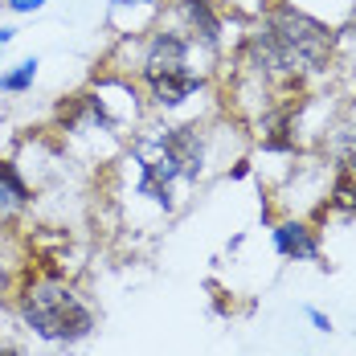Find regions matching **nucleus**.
<instances>
[{"label": "nucleus", "mask_w": 356, "mask_h": 356, "mask_svg": "<svg viewBox=\"0 0 356 356\" xmlns=\"http://www.w3.org/2000/svg\"><path fill=\"white\" fill-rule=\"evenodd\" d=\"M340 49V29L295 0H275L254 29L242 37V74L270 86L279 99H299L312 78H320Z\"/></svg>", "instance_id": "nucleus-1"}, {"label": "nucleus", "mask_w": 356, "mask_h": 356, "mask_svg": "<svg viewBox=\"0 0 356 356\" xmlns=\"http://www.w3.org/2000/svg\"><path fill=\"white\" fill-rule=\"evenodd\" d=\"M13 307L21 323L45 344H78L95 332V307L90 299L49 262H29L21 266L17 286H13Z\"/></svg>", "instance_id": "nucleus-2"}, {"label": "nucleus", "mask_w": 356, "mask_h": 356, "mask_svg": "<svg viewBox=\"0 0 356 356\" xmlns=\"http://www.w3.org/2000/svg\"><path fill=\"white\" fill-rule=\"evenodd\" d=\"M193 49H197V41L188 37L184 25H156L152 33L143 37L140 78L152 82V78H164V74L193 70Z\"/></svg>", "instance_id": "nucleus-3"}, {"label": "nucleus", "mask_w": 356, "mask_h": 356, "mask_svg": "<svg viewBox=\"0 0 356 356\" xmlns=\"http://www.w3.org/2000/svg\"><path fill=\"white\" fill-rule=\"evenodd\" d=\"M270 246L283 262H316V266H327L323 262V238L320 225L307 221V217H275L270 221Z\"/></svg>", "instance_id": "nucleus-4"}, {"label": "nucleus", "mask_w": 356, "mask_h": 356, "mask_svg": "<svg viewBox=\"0 0 356 356\" xmlns=\"http://www.w3.org/2000/svg\"><path fill=\"white\" fill-rule=\"evenodd\" d=\"M160 143L177 156L184 180H201L205 177V160H209V131L201 123H177V127H164Z\"/></svg>", "instance_id": "nucleus-5"}, {"label": "nucleus", "mask_w": 356, "mask_h": 356, "mask_svg": "<svg viewBox=\"0 0 356 356\" xmlns=\"http://www.w3.org/2000/svg\"><path fill=\"white\" fill-rule=\"evenodd\" d=\"M323 152H327L332 172H353L356 177V103L327 127Z\"/></svg>", "instance_id": "nucleus-6"}, {"label": "nucleus", "mask_w": 356, "mask_h": 356, "mask_svg": "<svg viewBox=\"0 0 356 356\" xmlns=\"http://www.w3.org/2000/svg\"><path fill=\"white\" fill-rule=\"evenodd\" d=\"M147 86V95H152V103L160 111H177L184 107L188 99H197L201 95V86H205V78L197 70H184V74H164V78H152V82H143Z\"/></svg>", "instance_id": "nucleus-7"}, {"label": "nucleus", "mask_w": 356, "mask_h": 356, "mask_svg": "<svg viewBox=\"0 0 356 356\" xmlns=\"http://www.w3.org/2000/svg\"><path fill=\"white\" fill-rule=\"evenodd\" d=\"M29 201H33V188L21 177V168L13 160H0V225L13 221L21 209H29Z\"/></svg>", "instance_id": "nucleus-8"}, {"label": "nucleus", "mask_w": 356, "mask_h": 356, "mask_svg": "<svg viewBox=\"0 0 356 356\" xmlns=\"http://www.w3.org/2000/svg\"><path fill=\"white\" fill-rule=\"evenodd\" d=\"M323 213H340V217H356V177L353 172H332L327 197H323Z\"/></svg>", "instance_id": "nucleus-9"}, {"label": "nucleus", "mask_w": 356, "mask_h": 356, "mask_svg": "<svg viewBox=\"0 0 356 356\" xmlns=\"http://www.w3.org/2000/svg\"><path fill=\"white\" fill-rule=\"evenodd\" d=\"M37 66H41L37 58H25V62H17L13 70L0 74V90H4V95H25V90H33Z\"/></svg>", "instance_id": "nucleus-10"}, {"label": "nucleus", "mask_w": 356, "mask_h": 356, "mask_svg": "<svg viewBox=\"0 0 356 356\" xmlns=\"http://www.w3.org/2000/svg\"><path fill=\"white\" fill-rule=\"evenodd\" d=\"M17 275H21V270H17V266H13V262H8V258L0 254V307H4L8 299H13V286H17Z\"/></svg>", "instance_id": "nucleus-11"}, {"label": "nucleus", "mask_w": 356, "mask_h": 356, "mask_svg": "<svg viewBox=\"0 0 356 356\" xmlns=\"http://www.w3.org/2000/svg\"><path fill=\"white\" fill-rule=\"evenodd\" d=\"M303 316H307V323H312V327H316L320 336H332V332H336V323H332V316H327L323 307H316V303H307V307H303Z\"/></svg>", "instance_id": "nucleus-12"}, {"label": "nucleus", "mask_w": 356, "mask_h": 356, "mask_svg": "<svg viewBox=\"0 0 356 356\" xmlns=\"http://www.w3.org/2000/svg\"><path fill=\"white\" fill-rule=\"evenodd\" d=\"M4 8H8V13H17V17H33V13L45 8V0H4Z\"/></svg>", "instance_id": "nucleus-13"}, {"label": "nucleus", "mask_w": 356, "mask_h": 356, "mask_svg": "<svg viewBox=\"0 0 356 356\" xmlns=\"http://www.w3.org/2000/svg\"><path fill=\"white\" fill-rule=\"evenodd\" d=\"M115 8H147L156 17L160 13V0H115Z\"/></svg>", "instance_id": "nucleus-14"}, {"label": "nucleus", "mask_w": 356, "mask_h": 356, "mask_svg": "<svg viewBox=\"0 0 356 356\" xmlns=\"http://www.w3.org/2000/svg\"><path fill=\"white\" fill-rule=\"evenodd\" d=\"M246 177H250V164L246 160H238V164L229 168V180H246Z\"/></svg>", "instance_id": "nucleus-15"}, {"label": "nucleus", "mask_w": 356, "mask_h": 356, "mask_svg": "<svg viewBox=\"0 0 356 356\" xmlns=\"http://www.w3.org/2000/svg\"><path fill=\"white\" fill-rule=\"evenodd\" d=\"M13 37H17L13 25H0V49H4V45H13Z\"/></svg>", "instance_id": "nucleus-16"}, {"label": "nucleus", "mask_w": 356, "mask_h": 356, "mask_svg": "<svg viewBox=\"0 0 356 356\" xmlns=\"http://www.w3.org/2000/svg\"><path fill=\"white\" fill-rule=\"evenodd\" d=\"M348 29L356 33V0H353V8H348Z\"/></svg>", "instance_id": "nucleus-17"}, {"label": "nucleus", "mask_w": 356, "mask_h": 356, "mask_svg": "<svg viewBox=\"0 0 356 356\" xmlns=\"http://www.w3.org/2000/svg\"><path fill=\"white\" fill-rule=\"evenodd\" d=\"M0 356H21L17 348H0Z\"/></svg>", "instance_id": "nucleus-18"}]
</instances>
